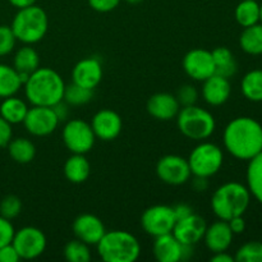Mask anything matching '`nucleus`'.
<instances>
[{
  "mask_svg": "<svg viewBox=\"0 0 262 262\" xmlns=\"http://www.w3.org/2000/svg\"><path fill=\"white\" fill-rule=\"evenodd\" d=\"M22 211V201L18 196L8 194L0 201V215L8 220H13Z\"/></svg>",
  "mask_w": 262,
  "mask_h": 262,
  "instance_id": "obj_35",
  "label": "nucleus"
},
{
  "mask_svg": "<svg viewBox=\"0 0 262 262\" xmlns=\"http://www.w3.org/2000/svg\"><path fill=\"white\" fill-rule=\"evenodd\" d=\"M206 228V220L193 212L183 219L177 220L171 233L182 245L194 246L202 241Z\"/></svg>",
  "mask_w": 262,
  "mask_h": 262,
  "instance_id": "obj_14",
  "label": "nucleus"
},
{
  "mask_svg": "<svg viewBox=\"0 0 262 262\" xmlns=\"http://www.w3.org/2000/svg\"><path fill=\"white\" fill-rule=\"evenodd\" d=\"M102 79V66L97 58H84L74 66L72 82L86 89L95 90Z\"/></svg>",
  "mask_w": 262,
  "mask_h": 262,
  "instance_id": "obj_17",
  "label": "nucleus"
},
{
  "mask_svg": "<svg viewBox=\"0 0 262 262\" xmlns=\"http://www.w3.org/2000/svg\"><path fill=\"white\" fill-rule=\"evenodd\" d=\"M7 147L10 159L18 164L31 163L36 156L35 145L26 137L12 138Z\"/></svg>",
  "mask_w": 262,
  "mask_h": 262,
  "instance_id": "obj_26",
  "label": "nucleus"
},
{
  "mask_svg": "<svg viewBox=\"0 0 262 262\" xmlns=\"http://www.w3.org/2000/svg\"><path fill=\"white\" fill-rule=\"evenodd\" d=\"M156 176L169 186H182L191 179L188 160L179 155H165L156 164Z\"/></svg>",
  "mask_w": 262,
  "mask_h": 262,
  "instance_id": "obj_11",
  "label": "nucleus"
},
{
  "mask_svg": "<svg viewBox=\"0 0 262 262\" xmlns=\"http://www.w3.org/2000/svg\"><path fill=\"white\" fill-rule=\"evenodd\" d=\"M177 125L184 137L194 141H205L215 132L216 122L209 110L194 104L181 107L177 115Z\"/></svg>",
  "mask_w": 262,
  "mask_h": 262,
  "instance_id": "obj_6",
  "label": "nucleus"
},
{
  "mask_svg": "<svg viewBox=\"0 0 262 262\" xmlns=\"http://www.w3.org/2000/svg\"><path fill=\"white\" fill-rule=\"evenodd\" d=\"M251 202V193L246 186L238 182H228L220 186L211 197V209L220 220L242 216Z\"/></svg>",
  "mask_w": 262,
  "mask_h": 262,
  "instance_id": "obj_3",
  "label": "nucleus"
},
{
  "mask_svg": "<svg viewBox=\"0 0 262 262\" xmlns=\"http://www.w3.org/2000/svg\"><path fill=\"white\" fill-rule=\"evenodd\" d=\"M64 177L67 181L74 184H81L89 179L91 174V165L83 154H72L64 163Z\"/></svg>",
  "mask_w": 262,
  "mask_h": 262,
  "instance_id": "obj_23",
  "label": "nucleus"
},
{
  "mask_svg": "<svg viewBox=\"0 0 262 262\" xmlns=\"http://www.w3.org/2000/svg\"><path fill=\"white\" fill-rule=\"evenodd\" d=\"M64 258L69 262H89L91 260L90 246L79 239H73L64 246Z\"/></svg>",
  "mask_w": 262,
  "mask_h": 262,
  "instance_id": "obj_33",
  "label": "nucleus"
},
{
  "mask_svg": "<svg viewBox=\"0 0 262 262\" xmlns=\"http://www.w3.org/2000/svg\"><path fill=\"white\" fill-rule=\"evenodd\" d=\"M212 59L215 64V74L225 77V78H232L238 71V64L234 58V54L232 50L225 46H219L211 51Z\"/></svg>",
  "mask_w": 262,
  "mask_h": 262,
  "instance_id": "obj_25",
  "label": "nucleus"
},
{
  "mask_svg": "<svg viewBox=\"0 0 262 262\" xmlns=\"http://www.w3.org/2000/svg\"><path fill=\"white\" fill-rule=\"evenodd\" d=\"M201 92L206 104L211 106H220L229 100L232 86L228 78L219 74H212L211 77L202 81Z\"/></svg>",
  "mask_w": 262,
  "mask_h": 262,
  "instance_id": "obj_19",
  "label": "nucleus"
},
{
  "mask_svg": "<svg viewBox=\"0 0 262 262\" xmlns=\"http://www.w3.org/2000/svg\"><path fill=\"white\" fill-rule=\"evenodd\" d=\"M17 38L10 26H0V56H7L14 50Z\"/></svg>",
  "mask_w": 262,
  "mask_h": 262,
  "instance_id": "obj_36",
  "label": "nucleus"
},
{
  "mask_svg": "<svg viewBox=\"0 0 262 262\" xmlns=\"http://www.w3.org/2000/svg\"><path fill=\"white\" fill-rule=\"evenodd\" d=\"M53 110L55 112L56 117H58L59 122H64V120L68 119V115H69V105L67 104L64 100L61 101L56 102L55 105H53Z\"/></svg>",
  "mask_w": 262,
  "mask_h": 262,
  "instance_id": "obj_42",
  "label": "nucleus"
},
{
  "mask_svg": "<svg viewBox=\"0 0 262 262\" xmlns=\"http://www.w3.org/2000/svg\"><path fill=\"white\" fill-rule=\"evenodd\" d=\"M173 210H174V215H176L177 220L183 219V217H186V216H188V215L193 214V210H192V207L189 206V205H187V204L176 205V206L173 207Z\"/></svg>",
  "mask_w": 262,
  "mask_h": 262,
  "instance_id": "obj_44",
  "label": "nucleus"
},
{
  "mask_svg": "<svg viewBox=\"0 0 262 262\" xmlns=\"http://www.w3.org/2000/svg\"><path fill=\"white\" fill-rule=\"evenodd\" d=\"M91 127L99 140L113 141L120 135L123 128L122 117L112 109H101L92 117Z\"/></svg>",
  "mask_w": 262,
  "mask_h": 262,
  "instance_id": "obj_15",
  "label": "nucleus"
},
{
  "mask_svg": "<svg viewBox=\"0 0 262 262\" xmlns=\"http://www.w3.org/2000/svg\"><path fill=\"white\" fill-rule=\"evenodd\" d=\"M184 72L194 81H205L215 74V64L211 51L205 49H193L184 55L182 61Z\"/></svg>",
  "mask_w": 262,
  "mask_h": 262,
  "instance_id": "obj_13",
  "label": "nucleus"
},
{
  "mask_svg": "<svg viewBox=\"0 0 262 262\" xmlns=\"http://www.w3.org/2000/svg\"><path fill=\"white\" fill-rule=\"evenodd\" d=\"M176 223L177 219L173 207L166 205H155L148 207L141 216L142 229L154 238L173 232Z\"/></svg>",
  "mask_w": 262,
  "mask_h": 262,
  "instance_id": "obj_10",
  "label": "nucleus"
},
{
  "mask_svg": "<svg viewBox=\"0 0 262 262\" xmlns=\"http://www.w3.org/2000/svg\"><path fill=\"white\" fill-rule=\"evenodd\" d=\"M247 188L251 196L262 205V151L248 163Z\"/></svg>",
  "mask_w": 262,
  "mask_h": 262,
  "instance_id": "obj_29",
  "label": "nucleus"
},
{
  "mask_svg": "<svg viewBox=\"0 0 262 262\" xmlns=\"http://www.w3.org/2000/svg\"><path fill=\"white\" fill-rule=\"evenodd\" d=\"M14 233L15 229L13 227L12 222L0 215V247L12 243Z\"/></svg>",
  "mask_w": 262,
  "mask_h": 262,
  "instance_id": "obj_38",
  "label": "nucleus"
},
{
  "mask_svg": "<svg viewBox=\"0 0 262 262\" xmlns=\"http://www.w3.org/2000/svg\"><path fill=\"white\" fill-rule=\"evenodd\" d=\"M28 105L25 100L14 96H9L3 99L0 104V117L4 118L12 125L20 124L25 120L28 112Z\"/></svg>",
  "mask_w": 262,
  "mask_h": 262,
  "instance_id": "obj_24",
  "label": "nucleus"
},
{
  "mask_svg": "<svg viewBox=\"0 0 262 262\" xmlns=\"http://www.w3.org/2000/svg\"><path fill=\"white\" fill-rule=\"evenodd\" d=\"M124 2L128 3V4L136 5V4H140V3H142L143 0H124Z\"/></svg>",
  "mask_w": 262,
  "mask_h": 262,
  "instance_id": "obj_48",
  "label": "nucleus"
},
{
  "mask_svg": "<svg viewBox=\"0 0 262 262\" xmlns=\"http://www.w3.org/2000/svg\"><path fill=\"white\" fill-rule=\"evenodd\" d=\"M96 247L105 262H135L141 255L140 242L127 230L105 232Z\"/></svg>",
  "mask_w": 262,
  "mask_h": 262,
  "instance_id": "obj_4",
  "label": "nucleus"
},
{
  "mask_svg": "<svg viewBox=\"0 0 262 262\" xmlns=\"http://www.w3.org/2000/svg\"><path fill=\"white\" fill-rule=\"evenodd\" d=\"M72 228L77 239L89 246H96L106 232L102 220L92 214H82L77 216Z\"/></svg>",
  "mask_w": 262,
  "mask_h": 262,
  "instance_id": "obj_16",
  "label": "nucleus"
},
{
  "mask_svg": "<svg viewBox=\"0 0 262 262\" xmlns=\"http://www.w3.org/2000/svg\"><path fill=\"white\" fill-rule=\"evenodd\" d=\"M146 110L155 119L168 122V120L177 118L179 110H181V104L177 100L176 95L168 94V92H159V94L152 95L147 100Z\"/></svg>",
  "mask_w": 262,
  "mask_h": 262,
  "instance_id": "obj_18",
  "label": "nucleus"
},
{
  "mask_svg": "<svg viewBox=\"0 0 262 262\" xmlns=\"http://www.w3.org/2000/svg\"><path fill=\"white\" fill-rule=\"evenodd\" d=\"M187 160L192 176L210 178L222 169L224 163V154L222 148L215 143L202 141L191 151Z\"/></svg>",
  "mask_w": 262,
  "mask_h": 262,
  "instance_id": "obj_7",
  "label": "nucleus"
},
{
  "mask_svg": "<svg viewBox=\"0 0 262 262\" xmlns=\"http://www.w3.org/2000/svg\"><path fill=\"white\" fill-rule=\"evenodd\" d=\"M211 262H234V257L232 255L227 252V251H223V252H215L214 256H211Z\"/></svg>",
  "mask_w": 262,
  "mask_h": 262,
  "instance_id": "obj_46",
  "label": "nucleus"
},
{
  "mask_svg": "<svg viewBox=\"0 0 262 262\" xmlns=\"http://www.w3.org/2000/svg\"><path fill=\"white\" fill-rule=\"evenodd\" d=\"M13 33L17 41L25 45H33L42 40L49 30V18L45 10L38 5L18 9L12 20Z\"/></svg>",
  "mask_w": 262,
  "mask_h": 262,
  "instance_id": "obj_5",
  "label": "nucleus"
},
{
  "mask_svg": "<svg viewBox=\"0 0 262 262\" xmlns=\"http://www.w3.org/2000/svg\"><path fill=\"white\" fill-rule=\"evenodd\" d=\"M13 138L12 124L8 123L4 118L0 117V147H7L8 143Z\"/></svg>",
  "mask_w": 262,
  "mask_h": 262,
  "instance_id": "obj_40",
  "label": "nucleus"
},
{
  "mask_svg": "<svg viewBox=\"0 0 262 262\" xmlns=\"http://www.w3.org/2000/svg\"><path fill=\"white\" fill-rule=\"evenodd\" d=\"M152 252L159 262H179L182 261L183 245L179 243L173 233L155 237Z\"/></svg>",
  "mask_w": 262,
  "mask_h": 262,
  "instance_id": "obj_21",
  "label": "nucleus"
},
{
  "mask_svg": "<svg viewBox=\"0 0 262 262\" xmlns=\"http://www.w3.org/2000/svg\"><path fill=\"white\" fill-rule=\"evenodd\" d=\"M233 237H234V234H233L228 222L219 219V222L207 225L202 239L205 241L207 250L215 253L227 251L232 245Z\"/></svg>",
  "mask_w": 262,
  "mask_h": 262,
  "instance_id": "obj_20",
  "label": "nucleus"
},
{
  "mask_svg": "<svg viewBox=\"0 0 262 262\" xmlns=\"http://www.w3.org/2000/svg\"><path fill=\"white\" fill-rule=\"evenodd\" d=\"M228 224H229L233 234H242L246 229V222L243 219V215L242 216L232 217L230 220H228Z\"/></svg>",
  "mask_w": 262,
  "mask_h": 262,
  "instance_id": "obj_43",
  "label": "nucleus"
},
{
  "mask_svg": "<svg viewBox=\"0 0 262 262\" xmlns=\"http://www.w3.org/2000/svg\"><path fill=\"white\" fill-rule=\"evenodd\" d=\"M12 245L20 260H35L45 252L48 239L45 233L38 228L23 227L19 230H15Z\"/></svg>",
  "mask_w": 262,
  "mask_h": 262,
  "instance_id": "obj_9",
  "label": "nucleus"
},
{
  "mask_svg": "<svg viewBox=\"0 0 262 262\" xmlns=\"http://www.w3.org/2000/svg\"><path fill=\"white\" fill-rule=\"evenodd\" d=\"M223 142L235 159L250 161L262 151V125L251 117L235 118L225 127Z\"/></svg>",
  "mask_w": 262,
  "mask_h": 262,
  "instance_id": "obj_1",
  "label": "nucleus"
},
{
  "mask_svg": "<svg viewBox=\"0 0 262 262\" xmlns=\"http://www.w3.org/2000/svg\"><path fill=\"white\" fill-rule=\"evenodd\" d=\"M243 96L253 102L262 101V69L248 72L241 82Z\"/></svg>",
  "mask_w": 262,
  "mask_h": 262,
  "instance_id": "obj_31",
  "label": "nucleus"
},
{
  "mask_svg": "<svg viewBox=\"0 0 262 262\" xmlns=\"http://www.w3.org/2000/svg\"><path fill=\"white\" fill-rule=\"evenodd\" d=\"M239 46L246 54L261 55L262 54V23L243 28L239 36Z\"/></svg>",
  "mask_w": 262,
  "mask_h": 262,
  "instance_id": "obj_28",
  "label": "nucleus"
},
{
  "mask_svg": "<svg viewBox=\"0 0 262 262\" xmlns=\"http://www.w3.org/2000/svg\"><path fill=\"white\" fill-rule=\"evenodd\" d=\"M22 87L23 82L14 67L0 64V99L14 96Z\"/></svg>",
  "mask_w": 262,
  "mask_h": 262,
  "instance_id": "obj_27",
  "label": "nucleus"
},
{
  "mask_svg": "<svg viewBox=\"0 0 262 262\" xmlns=\"http://www.w3.org/2000/svg\"><path fill=\"white\" fill-rule=\"evenodd\" d=\"M59 119L51 106H31L22 124L35 137H46L55 132Z\"/></svg>",
  "mask_w": 262,
  "mask_h": 262,
  "instance_id": "obj_12",
  "label": "nucleus"
},
{
  "mask_svg": "<svg viewBox=\"0 0 262 262\" xmlns=\"http://www.w3.org/2000/svg\"><path fill=\"white\" fill-rule=\"evenodd\" d=\"M209 178H204V177H194L193 182H192V187L196 189L197 192H204L206 191L209 187Z\"/></svg>",
  "mask_w": 262,
  "mask_h": 262,
  "instance_id": "obj_45",
  "label": "nucleus"
},
{
  "mask_svg": "<svg viewBox=\"0 0 262 262\" xmlns=\"http://www.w3.org/2000/svg\"><path fill=\"white\" fill-rule=\"evenodd\" d=\"M234 17L243 28L256 25L260 22V4L257 0H242L235 8Z\"/></svg>",
  "mask_w": 262,
  "mask_h": 262,
  "instance_id": "obj_30",
  "label": "nucleus"
},
{
  "mask_svg": "<svg viewBox=\"0 0 262 262\" xmlns=\"http://www.w3.org/2000/svg\"><path fill=\"white\" fill-rule=\"evenodd\" d=\"M10 3V5H13L17 9H22V8L31 7V5L36 4L37 0H8Z\"/></svg>",
  "mask_w": 262,
  "mask_h": 262,
  "instance_id": "obj_47",
  "label": "nucleus"
},
{
  "mask_svg": "<svg viewBox=\"0 0 262 262\" xmlns=\"http://www.w3.org/2000/svg\"><path fill=\"white\" fill-rule=\"evenodd\" d=\"M260 22L262 23V4L260 5Z\"/></svg>",
  "mask_w": 262,
  "mask_h": 262,
  "instance_id": "obj_49",
  "label": "nucleus"
},
{
  "mask_svg": "<svg viewBox=\"0 0 262 262\" xmlns=\"http://www.w3.org/2000/svg\"><path fill=\"white\" fill-rule=\"evenodd\" d=\"M19 260V255L12 243L0 247V262H18Z\"/></svg>",
  "mask_w": 262,
  "mask_h": 262,
  "instance_id": "obj_41",
  "label": "nucleus"
},
{
  "mask_svg": "<svg viewBox=\"0 0 262 262\" xmlns=\"http://www.w3.org/2000/svg\"><path fill=\"white\" fill-rule=\"evenodd\" d=\"M13 67L19 73L23 84L28 76L40 67V55L31 45H25L18 49L13 58Z\"/></svg>",
  "mask_w": 262,
  "mask_h": 262,
  "instance_id": "obj_22",
  "label": "nucleus"
},
{
  "mask_svg": "<svg viewBox=\"0 0 262 262\" xmlns=\"http://www.w3.org/2000/svg\"><path fill=\"white\" fill-rule=\"evenodd\" d=\"M122 0H89L90 7L99 13H109L114 10Z\"/></svg>",
  "mask_w": 262,
  "mask_h": 262,
  "instance_id": "obj_39",
  "label": "nucleus"
},
{
  "mask_svg": "<svg viewBox=\"0 0 262 262\" xmlns=\"http://www.w3.org/2000/svg\"><path fill=\"white\" fill-rule=\"evenodd\" d=\"M176 97L181 104V107L191 106V105L196 104L197 100H199V91L192 84H183L182 87H179Z\"/></svg>",
  "mask_w": 262,
  "mask_h": 262,
  "instance_id": "obj_37",
  "label": "nucleus"
},
{
  "mask_svg": "<svg viewBox=\"0 0 262 262\" xmlns=\"http://www.w3.org/2000/svg\"><path fill=\"white\" fill-rule=\"evenodd\" d=\"M92 97H94V90L86 89V87L73 83V82L68 86L66 84L63 100L69 106H81V105L91 101Z\"/></svg>",
  "mask_w": 262,
  "mask_h": 262,
  "instance_id": "obj_32",
  "label": "nucleus"
},
{
  "mask_svg": "<svg viewBox=\"0 0 262 262\" xmlns=\"http://www.w3.org/2000/svg\"><path fill=\"white\" fill-rule=\"evenodd\" d=\"M234 260L237 262H262V243L257 241L245 243L235 252Z\"/></svg>",
  "mask_w": 262,
  "mask_h": 262,
  "instance_id": "obj_34",
  "label": "nucleus"
},
{
  "mask_svg": "<svg viewBox=\"0 0 262 262\" xmlns=\"http://www.w3.org/2000/svg\"><path fill=\"white\" fill-rule=\"evenodd\" d=\"M27 101L33 106H53L61 101L66 83L53 68L38 67L23 84Z\"/></svg>",
  "mask_w": 262,
  "mask_h": 262,
  "instance_id": "obj_2",
  "label": "nucleus"
},
{
  "mask_svg": "<svg viewBox=\"0 0 262 262\" xmlns=\"http://www.w3.org/2000/svg\"><path fill=\"white\" fill-rule=\"evenodd\" d=\"M61 138L66 147L72 154H83L92 150L96 141L90 123L83 119H71L66 123L61 132Z\"/></svg>",
  "mask_w": 262,
  "mask_h": 262,
  "instance_id": "obj_8",
  "label": "nucleus"
}]
</instances>
